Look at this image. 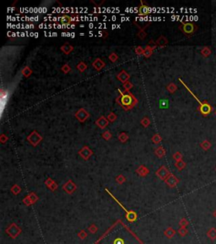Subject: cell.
Masks as SVG:
<instances>
[{
	"label": "cell",
	"instance_id": "cell-1",
	"mask_svg": "<svg viewBox=\"0 0 216 244\" xmlns=\"http://www.w3.org/2000/svg\"><path fill=\"white\" fill-rule=\"evenodd\" d=\"M5 232L6 234L10 236V238L12 239H15L17 238L22 232V230L21 228L18 226V225L15 224V223H12L10 224L5 230Z\"/></svg>",
	"mask_w": 216,
	"mask_h": 244
},
{
	"label": "cell",
	"instance_id": "cell-2",
	"mask_svg": "<svg viewBox=\"0 0 216 244\" xmlns=\"http://www.w3.org/2000/svg\"><path fill=\"white\" fill-rule=\"evenodd\" d=\"M38 199H39V197H38L36 195L35 193H30L29 195L26 196V197L23 199V203L25 204V205H26V206H30V205H32L34 204H36V203L38 201Z\"/></svg>",
	"mask_w": 216,
	"mask_h": 244
},
{
	"label": "cell",
	"instance_id": "cell-3",
	"mask_svg": "<svg viewBox=\"0 0 216 244\" xmlns=\"http://www.w3.org/2000/svg\"><path fill=\"white\" fill-rule=\"evenodd\" d=\"M63 190L68 193V194H73L74 192H75V190H76V185L72 181H69L68 182H66L64 185H63Z\"/></svg>",
	"mask_w": 216,
	"mask_h": 244
},
{
	"label": "cell",
	"instance_id": "cell-4",
	"mask_svg": "<svg viewBox=\"0 0 216 244\" xmlns=\"http://www.w3.org/2000/svg\"><path fill=\"white\" fill-rule=\"evenodd\" d=\"M156 175L160 179H162V180H166L167 177L170 176L169 175V171H168V170L166 167H161L160 170H158V171L156 172Z\"/></svg>",
	"mask_w": 216,
	"mask_h": 244
},
{
	"label": "cell",
	"instance_id": "cell-5",
	"mask_svg": "<svg viewBox=\"0 0 216 244\" xmlns=\"http://www.w3.org/2000/svg\"><path fill=\"white\" fill-rule=\"evenodd\" d=\"M166 184L169 186L174 187V186H176L177 183H178V180H177V178L174 176L171 175V176H169L166 179Z\"/></svg>",
	"mask_w": 216,
	"mask_h": 244
},
{
	"label": "cell",
	"instance_id": "cell-6",
	"mask_svg": "<svg viewBox=\"0 0 216 244\" xmlns=\"http://www.w3.org/2000/svg\"><path fill=\"white\" fill-rule=\"evenodd\" d=\"M8 97H9V94H8V92H2L1 93V102H0V104H1V113H3V110L4 108V106H5V104L8 100Z\"/></svg>",
	"mask_w": 216,
	"mask_h": 244
},
{
	"label": "cell",
	"instance_id": "cell-7",
	"mask_svg": "<svg viewBox=\"0 0 216 244\" xmlns=\"http://www.w3.org/2000/svg\"><path fill=\"white\" fill-rule=\"evenodd\" d=\"M126 218H127V220H128L129 222H134V221H136V220H137L138 215L135 211H133V210H129V211L127 212Z\"/></svg>",
	"mask_w": 216,
	"mask_h": 244
},
{
	"label": "cell",
	"instance_id": "cell-8",
	"mask_svg": "<svg viewBox=\"0 0 216 244\" xmlns=\"http://www.w3.org/2000/svg\"><path fill=\"white\" fill-rule=\"evenodd\" d=\"M164 235L166 236L168 239H171L176 235V231L172 227H168L166 230L164 231Z\"/></svg>",
	"mask_w": 216,
	"mask_h": 244
},
{
	"label": "cell",
	"instance_id": "cell-9",
	"mask_svg": "<svg viewBox=\"0 0 216 244\" xmlns=\"http://www.w3.org/2000/svg\"><path fill=\"white\" fill-rule=\"evenodd\" d=\"M207 236L210 239V240H216V228L213 227L210 228L208 231H207Z\"/></svg>",
	"mask_w": 216,
	"mask_h": 244
},
{
	"label": "cell",
	"instance_id": "cell-10",
	"mask_svg": "<svg viewBox=\"0 0 216 244\" xmlns=\"http://www.w3.org/2000/svg\"><path fill=\"white\" fill-rule=\"evenodd\" d=\"M79 154H80V155L82 156V158H85V159H88L89 158V156L91 155V151L89 149V148H86V147H85L82 151H80L79 152Z\"/></svg>",
	"mask_w": 216,
	"mask_h": 244
},
{
	"label": "cell",
	"instance_id": "cell-11",
	"mask_svg": "<svg viewBox=\"0 0 216 244\" xmlns=\"http://www.w3.org/2000/svg\"><path fill=\"white\" fill-rule=\"evenodd\" d=\"M46 185L50 189H51V191H52V192L58 189V185H57V183L54 182V181H53L52 180H51V179H48V180L46 181Z\"/></svg>",
	"mask_w": 216,
	"mask_h": 244
},
{
	"label": "cell",
	"instance_id": "cell-12",
	"mask_svg": "<svg viewBox=\"0 0 216 244\" xmlns=\"http://www.w3.org/2000/svg\"><path fill=\"white\" fill-rule=\"evenodd\" d=\"M137 173L139 176H145L149 173V170H148L147 168H145L144 166H141V167H139L137 170Z\"/></svg>",
	"mask_w": 216,
	"mask_h": 244
},
{
	"label": "cell",
	"instance_id": "cell-13",
	"mask_svg": "<svg viewBox=\"0 0 216 244\" xmlns=\"http://www.w3.org/2000/svg\"><path fill=\"white\" fill-rule=\"evenodd\" d=\"M87 230H88L89 233H91V234H96V233L97 232V231H98V227H97L96 225L91 224L89 225Z\"/></svg>",
	"mask_w": 216,
	"mask_h": 244
},
{
	"label": "cell",
	"instance_id": "cell-14",
	"mask_svg": "<svg viewBox=\"0 0 216 244\" xmlns=\"http://www.w3.org/2000/svg\"><path fill=\"white\" fill-rule=\"evenodd\" d=\"M177 232H178V234L180 235L181 236L183 237V236H187V233H188V231H187V227H180V228L178 229Z\"/></svg>",
	"mask_w": 216,
	"mask_h": 244
},
{
	"label": "cell",
	"instance_id": "cell-15",
	"mask_svg": "<svg viewBox=\"0 0 216 244\" xmlns=\"http://www.w3.org/2000/svg\"><path fill=\"white\" fill-rule=\"evenodd\" d=\"M87 236H88V234H87V232L85 230H80L78 232V237H79V239H81V240H85Z\"/></svg>",
	"mask_w": 216,
	"mask_h": 244
},
{
	"label": "cell",
	"instance_id": "cell-16",
	"mask_svg": "<svg viewBox=\"0 0 216 244\" xmlns=\"http://www.w3.org/2000/svg\"><path fill=\"white\" fill-rule=\"evenodd\" d=\"M11 192L14 195H18L21 192V188L18 185H14L11 188Z\"/></svg>",
	"mask_w": 216,
	"mask_h": 244
},
{
	"label": "cell",
	"instance_id": "cell-17",
	"mask_svg": "<svg viewBox=\"0 0 216 244\" xmlns=\"http://www.w3.org/2000/svg\"><path fill=\"white\" fill-rule=\"evenodd\" d=\"M188 225H189V222H188V220H187L186 218H182V219H181L180 221H179V225H180V227H187Z\"/></svg>",
	"mask_w": 216,
	"mask_h": 244
},
{
	"label": "cell",
	"instance_id": "cell-18",
	"mask_svg": "<svg viewBox=\"0 0 216 244\" xmlns=\"http://www.w3.org/2000/svg\"><path fill=\"white\" fill-rule=\"evenodd\" d=\"M117 181H118L119 184H122L124 181H125V178L123 176H118L117 177Z\"/></svg>",
	"mask_w": 216,
	"mask_h": 244
},
{
	"label": "cell",
	"instance_id": "cell-19",
	"mask_svg": "<svg viewBox=\"0 0 216 244\" xmlns=\"http://www.w3.org/2000/svg\"><path fill=\"white\" fill-rule=\"evenodd\" d=\"M184 165H185L183 164V162H181V161H179L178 163H177V165H176V166H177L179 170H182V169L184 167Z\"/></svg>",
	"mask_w": 216,
	"mask_h": 244
},
{
	"label": "cell",
	"instance_id": "cell-20",
	"mask_svg": "<svg viewBox=\"0 0 216 244\" xmlns=\"http://www.w3.org/2000/svg\"><path fill=\"white\" fill-rule=\"evenodd\" d=\"M115 244H123V241L122 239H117L115 241Z\"/></svg>",
	"mask_w": 216,
	"mask_h": 244
},
{
	"label": "cell",
	"instance_id": "cell-21",
	"mask_svg": "<svg viewBox=\"0 0 216 244\" xmlns=\"http://www.w3.org/2000/svg\"><path fill=\"white\" fill-rule=\"evenodd\" d=\"M166 102L167 101H164V100H163V101H160V106H161V107H165L166 104H167Z\"/></svg>",
	"mask_w": 216,
	"mask_h": 244
},
{
	"label": "cell",
	"instance_id": "cell-22",
	"mask_svg": "<svg viewBox=\"0 0 216 244\" xmlns=\"http://www.w3.org/2000/svg\"><path fill=\"white\" fill-rule=\"evenodd\" d=\"M213 216H214V217L216 219V209L214 211V212H213Z\"/></svg>",
	"mask_w": 216,
	"mask_h": 244
}]
</instances>
